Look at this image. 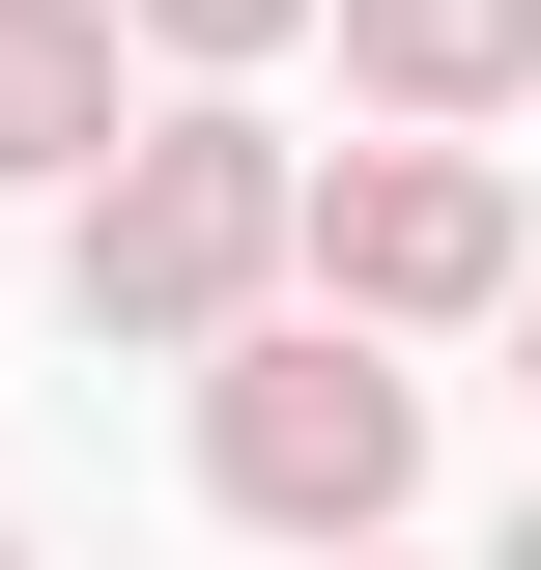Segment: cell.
Returning <instances> with one entry per match:
<instances>
[{"mask_svg": "<svg viewBox=\"0 0 541 570\" xmlns=\"http://www.w3.org/2000/svg\"><path fill=\"white\" fill-rule=\"evenodd\" d=\"M484 570H541V513H513V542H484Z\"/></svg>", "mask_w": 541, "mask_h": 570, "instance_id": "ba28073f", "label": "cell"}, {"mask_svg": "<svg viewBox=\"0 0 541 570\" xmlns=\"http://www.w3.org/2000/svg\"><path fill=\"white\" fill-rule=\"evenodd\" d=\"M314 314H342V343L541 314V285H513V171H484V142H342V171H314Z\"/></svg>", "mask_w": 541, "mask_h": 570, "instance_id": "3957f363", "label": "cell"}, {"mask_svg": "<svg viewBox=\"0 0 541 570\" xmlns=\"http://www.w3.org/2000/svg\"><path fill=\"white\" fill-rule=\"evenodd\" d=\"M342 86H371L400 142H484L541 86V0H342Z\"/></svg>", "mask_w": 541, "mask_h": 570, "instance_id": "277c9868", "label": "cell"}, {"mask_svg": "<svg viewBox=\"0 0 541 570\" xmlns=\"http://www.w3.org/2000/svg\"><path fill=\"white\" fill-rule=\"evenodd\" d=\"M0 570H29V542H0Z\"/></svg>", "mask_w": 541, "mask_h": 570, "instance_id": "9c48e42d", "label": "cell"}, {"mask_svg": "<svg viewBox=\"0 0 541 570\" xmlns=\"http://www.w3.org/2000/svg\"><path fill=\"white\" fill-rule=\"evenodd\" d=\"M285 257H314V142H257V115H228V86H200V115H142L115 142V171H86V228H58V285H86V343H257V285Z\"/></svg>", "mask_w": 541, "mask_h": 570, "instance_id": "6da1fadb", "label": "cell"}, {"mask_svg": "<svg viewBox=\"0 0 541 570\" xmlns=\"http://www.w3.org/2000/svg\"><path fill=\"white\" fill-rule=\"evenodd\" d=\"M115 0H0V171H58V200H86V171H115Z\"/></svg>", "mask_w": 541, "mask_h": 570, "instance_id": "5b68a950", "label": "cell"}, {"mask_svg": "<svg viewBox=\"0 0 541 570\" xmlns=\"http://www.w3.org/2000/svg\"><path fill=\"white\" fill-rule=\"evenodd\" d=\"M200 485L257 513V542L371 570V542H400V485H427V371H371L342 314H257V343L200 371Z\"/></svg>", "mask_w": 541, "mask_h": 570, "instance_id": "7a4b0ae2", "label": "cell"}, {"mask_svg": "<svg viewBox=\"0 0 541 570\" xmlns=\"http://www.w3.org/2000/svg\"><path fill=\"white\" fill-rule=\"evenodd\" d=\"M115 29H171V58H285L314 0H115Z\"/></svg>", "mask_w": 541, "mask_h": 570, "instance_id": "8992f818", "label": "cell"}, {"mask_svg": "<svg viewBox=\"0 0 541 570\" xmlns=\"http://www.w3.org/2000/svg\"><path fill=\"white\" fill-rule=\"evenodd\" d=\"M513 400H541V314H513Z\"/></svg>", "mask_w": 541, "mask_h": 570, "instance_id": "52a82bcc", "label": "cell"}]
</instances>
